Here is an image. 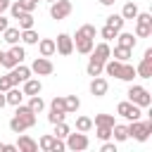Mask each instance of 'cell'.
<instances>
[{
    "label": "cell",
    "instance_id": "obj_16",
    "mask_svg": "<svg viewBox=\"0 0 152 152\" xmlns=\"http://www.w3.org/2000/svg\"><path fill=\"white\" fill-rule=\"evenodd\" d=\"M17 150L19 152H36L38 150V142L33 140V138H28V135H19V142H17Z\"/></svg>",
    "mask_w": 152,
    "mask_h": 152
},
{
    "label": "cell",
    "instance_id": "obj_47",
    "mask_svg": "<svg viewBox=\"0 0 152 152\" xmlns=\"http://www.w3.org/2000/svg\"><path fill=\"white\" fill-rule=\"evenodd\" d=\"M102 152H116V145L114 142H107V140H102V147H100Z\"/></svg>",
    "mask_w": 152,
    "mask_h": 152
},
{
    "label": "cell",
    "instance_id": "obj_33",
    "mask_svg": "<svg viewBox=\"0 0 152 152\" xmlns=\"http://www.w3.org/2000/svg\"><path fill=\"white\" fill-rule=\"evenodd\" d=\"M10 131L19 135V133H24V131H26V124H24L19 116H12V119H10Z\"/></svg>",
    "mask_w": 152,
    "mask_h": 152
},
{
    "label": "cell",
    "instance_id": "obj_30",
    "mask_svg": "<svg viewBox=\"0 0 152 152\" xmlns=\"http://www.w3.org/2000/svg\"><path fill=\"white\" fill-rule=\"evenodd\" d=\"M28 107H31V112L40 114V112L45 109V102H43V97H40V95H31V100H28Z\"/></svg>",
    "mask_w": 152,
    "mask_h": 152
},
{
    "label": "cell",
    "instance_id": "obj_39",
    "mask_svg": "<svg viewBox=\"0 0 152 152\" xmlns=\"http://www.w3.org/2000/svg\"><path fill=\"white\" fill-rule=\"evenodd\" d=\"M102 66H104V64H97V62L90 59L88 66H86V71H88V76H100V74H102Z\"/></svg>",
    "mask_w": 152,
    "mask_h": 152
},
{
    "label": "cell",
    "instance_id": "obj_2",
    "mask_svg": "<svg viewBox=\"0 0 152 152\" xmlns=\"http://www.w3.org/2000/svg\"><path fill=\"white\" fill-rule=\"evenodd\" d=\"M126 95H128V102L138 104L140 109L152 104V95H150V90H147V88H142V86H131Z\"/></svg>",
    "mask_w": 152,
    "mask_h": 152
},
{
    "label": "cell",
    "instance_id": "obj_31",
    "mask_svg": "<svg viewBox=\"0 0 152 152\" xmlns=\"http://www.w3.org/2000/svg\"><path fill=\"white\" fill-rule=\"evenodd\" d=\"M90 128H93V119H90V116H78V119H76V131L88 133Z\"/></svg>",
    "mask_w": 152,
    "mask_h": 152
},
{
    "label": "cell",
    "instance_id": "obj_28",
    "mask_svg": "<svg viewBox=\"0 0 152 152\" xmlns=\"http://www.w3.org/2000/svg\"><path fill=\"white\" fill-rule=\"evenodd\" d=\"M124 24H126V19H124L121 14H109V17H107V26H112L114 31H121Z\"/></svg>",
    "mask_w": 152,
    "mask_h": 152
},
{
    "label": "cell",
    "instance_id": "obj_9",
    "mask_svg": "<svg viewBox=\"0 0 152 152\" xmlns=\"http://www.w3.org/2000/svg\"><path fill=\"white\" fill-rule=\"evenodd\" d=\"M135 74H138L140 78H152V48H147V50H145V55H142L140 64L135 66Z\"/></svg>",
    "mask_w": 152,
    "mask_h": 152
},
{
    "label": "cell",
    "instance_id": "obj_46",
    "mask_svg": "<svg viewBox=\"0 0 152 152\" xmlns=\"http://www.w3.org/2000/svg\"><path fill=\"white\" fill-rule=\"evenodd\" d=\"M19 5L24 7V12H33L38 2H36V0H19Z\"/></svg>",
    "mask_w": 152,
    "mask_h": 152
},
{
    "label": "cell",
    "instance_id": "obj_8",
    "mask_svg": "<svg viewBox=\"0 0 152 152\" xmlns=\"http://www.w3.org/2000/svg\"><path fill=\"white\" fill-rule=\"evenodd\" d=\"M28 69H31V74H38V76H50V74L55 71V64H52L48 57H36V59H33V64H31Z\"/></svg>",
    "mask_w": 152,
    "mask_h": 152
},
{
    "label": "cell",
    "instance_id": "obj_7",
    "mask_svg": "<svg viewBox=\"0 0 152 152\" xmlns=\"http://www.w3.org/2000/svg\"><path fill=\"white\" fill-rule=\"evenodd\" d=\"M55 52H59L62 57H69L74 52V38L69 33H59L57 40H55Z\"/></svg>",
    "mask_w": 152,
    "mask_h": 152
},
{
    "label": "cell",
    "instance_id": "obj_55",
    "mask_svg": "<svg viewBox=\"0 0 152 152\" xmlns=\"http://www.w3.org/2000/svg\"><path fill=\"white\" fill-rule=\"evenodd\" d=\"M45 2H55V0H45Z\"/></svg>",
    "mask_w": 152,
    "mask_h": 152
},
{
    "label": "cell",
    "instance_id": "obj_14",
    "mask_svg": "<svg viewBox=\"0 0 152 152\" xmlns=\"http://www.w3.org/2000/svg\"><path fill=\"white\" fill-rule=\"evenodd\" d=\"M40 90H43V83H40L38 78H31V76H28V78L24 81V88H21V93H24V95H28V97H31V95H38Z\"/></svg>",
    "mask_w": 152,
    "mask_h": 152
},
{
    "label": "cell",
    "instance_id": "obj_18",
    "mask_svg": "<svg viewBox=\"0 0 152 152\" xmlns=\"http://www.w3.org/2000/svg\"><path fill=\"white\" fill-rule=\"evenodd\" d=\"M38 52H40V57H52L55 55V40L52 38H40L38 40Z\"/></svg>",
    "mask_w": 152,
    "mask_h": 152
},
{
    "label": "cell",
    "instance_id": "obj_21",
    "mask_svg": "<svg viewBox=\"0 0 152 152\" xmlns=\"http://www.w3.org/2000/svg\"><path fill=\"white\" fill-rule=\"evenodd\" d=\"M135 76H138V74H135V66H133V64H128V62H124V64H121V71H119V78L131 83Z\"/></svg>",
    "mask_w": 152,
    "mask_h": 152
},
{
    "label": "cell",
    "instance_id": "obj_1",
    "mask_svg": "<svg viewBox=\"0 0 152 152\" xmlns=\"http://www.w3.org/2000/svg\"><path fill=\"white\" fill-rule=\"evenodd\" d=\"M126 128H128V138H135L138 142H145V140L150 138V133H152V121H140V119H135V121H131Z\"/></svg>",
    "mask_w": 152,
    "mask_h": 152
},
{
    "label": "cell",
    "instance_id": "obj_5",
    "mask_svg": "<svg viewBox=\"0 0 152 152\" xmlns=\"http://www.w3.org/2000/svg\"><path fill=\"white\" fill-rule=\"evenodd\" d=\"M71 10H74L71 0H55V2H50V17L57 19V21L66 19V17L71 14Z\"/></svg>",
    "mask_w": 152,
    "mask_h": 152
},
{
    "label": "cell",
    "instance_id": "obj_3",
    "mask_svg": "<svg viewBox=\"0 0 152 152\" xmlns=\"http://www.w3.org/2000/svg\"><path fill=\"white\" fill-rule=\"evenodd\" d=\"M152 33V14L150 12H138L135 17V38H147Z\"/></svg>",
    "mask_w": 152,
    "mask_h": 152
},
{
    "label": "cell",
    "instance_id": "obj_36",
    "mask_svg": "<svg viewBox=\"0 0 152 152\" xmlns=\"http://www.w3.org/2000/svg\"><path fill=\"white\" fill-rule=\"evenodd\" d=\"M64 119H66V112L50 107V114H48V121H50V124H57V121H64Z\"/></svg>",
    "mask_w": 152,
    "mask_h": 152
},
{
    "label": "cell",
    "instance_id": "obj_11",
    "mask_svg": "<svg viewBox=\"0 0 152 152\" xmlns=\"http://www.w3.org/2000/svg\"><path fill=\"white\" fill-rule=\"evenodd\" d=\"M14 116H19V119L26 124V128H33V126H36V112H31L28 104H21V102H19V104L14 107Z\"/></svg>",
    "mask_w": 152,
    "mask_h": 152
},
{
    "label": "cell",
    "instance_id": "obj_43",
    "mask_svg": "<svg viewBox=\"0 0 152 152\" xmlns=\"http://www.w3.org/2000/svg\"><path fill=\"white\" fill-rule=\"evenodd\" d=\"M64 150H66V142H64L62 138H55V142H52L50 152H64Z\"/></svg>",
    "mask_w": 152,
    "mask_h": 152
},
{
    "label": "cell",
    "instance_id": "obj_25",
    "mask_svg": "<svg viewBox=\"0 0 152 152\" xmlns=\"http://www.w3.org/2000/svg\"><path fill=\"white\" fill-rule=\"evenodd\" d=\"M95 36H97V28H95L93 24H83V26L76 31L74 38H95Z\"/></svg>",
    "mask_w": 152,
    "mask_h": 152
},
{
    "label": "cell",
    "instance_id": "obj_13",
    "mask_svg": "<svg viewBox=\"0 0 152 152\" xmlns=\"http://www.w3.org/2000/svg\"><path fill=\"white\" fill-rule=\"evenodd\" d=\"M107 88H109L107 78H102V76H93V81H90V93H93L95 97H104V95H107Z\"/></svg>",
    "mask_w": 152,
    "mask_h": 152
},
{
    "label": "cell",
    "instance_id": "obj_26",
    "mask_svg": "<svg viewBox=\"0 0 152 152\" xmlns=\"http://www.w3.org/2000/svg\"><path fill=\"white\" fill-rule=\"evenodd\" d=\"M116 121H114V116L112 114H95V119H93V126H107V128H112Z\"/></svg>",
    "mask_w": 152,
    "mask_h": 152
},
{
    "label": "cell",
    "instance_id": "obj_24",
    "mask_svg": "<svg viewBox=\"0 0 152 152\" xmlns=\"http://www.w3.org/2000/svg\"><path fill=\"white\" fill-rule=\"evenodd\" d=\"M17 21H19V28L24 31V28H33V12H21L19 17H17Z\"/></svg>",
    "mask_w": 152,
    "mask_h": 152
},
{
    "label": "cell",
    "instance_id": "obj_29",
    "mask_svg": "<svg viewBox=\"0 0 152 152\" xmlns=\"http://www.w3.org/2000/svg\"><path fill=\"white\" fill-rule=\"evenodd\" d=\"M131 48H124V45H116L114 48V59H119V62H128V57H131Z\"/></svg>",
    "mask_w": 152,
    "mask_h": 152
},
{
    "label": "cell",
    "instance_id": "obj_49",
    "mask_svg": "<svg viewBox=\"0 0 152 152\" xmlns=\"http://www.w3.org/2000/svg\"><path fill=\"white\" fill-rule=\"evenodd\" d=\"M7 26H10V21H7V19H5L2 14H0V33H2V31H5Z\"/></svg>",
    "mask_w": 152,
    "mask_h": 152
},
{
    "label": "cell",
    "instance_id": "obj_50",
    "mask_svg": "<svg viewBox=\"0 0 152 152\" xmlns=\"http://www.w3.org/2000/svg\"><path fill=\"white\" fill-rule=\"evenodd\" d=\"M5 152H17V145H5Z\"/></svg>",
    "mask_w": 152,
    "mask_h": 152
},
{
    "label": "cell",
    "instance_id": "obj_20",
    "mask_svg": "<svg viewBox=\"0 0 152 152\" xmlns=\"http://www.w3.org/2000/svg\"><path fill=\"white\" fill-rule=\"evenodd\" d=\"M78 107H81V100L76 95H64V112L66 114H76Z\"/></svg>",
    "mask_w": 152,
    "mask_h": 152
},
{
    "label": "cell",
    "instance_id": "obj_37",
    "mask_svg": "<svg viewBox=\"0 0 152 152\" xmlns=\"http://www.w3.org/2000/svg\"><path fill=\"white\" fill-rule=\"evenodd\" d=\"M52 142H55V135H50V133H48V135H43V138L38 140V147H40L43 152H50V147H52Z\"/></svg>",
    "mask_w": 152,
    "mask_h": 152
},
{
    "label": "cell",
    "instance_id": "obj_32",
    "mask_svg": "<svg viewBox=\"0 0 152 152\" xmlns=\"http://www.w3.org/2000/svg\"><path fill=\"white\" fill-rule=\"evenodd\" d=\"M21 40H24L26 45H36V43H38V33H36L33 28H24V31H21Z\"/></svg>",
    "mask_w": 152,
    "mask_h": 152
},
{
    "label": "cell",
    "instance_id": "obj_56",
    "mask_svg": "<svg viewBox=\"0 0 152 152\" xmlns=\"http://www.w3.org/2000/svg\"><path fill=\"white\" fill-rule=\"evenodd\" d=\"M36 2H40V0H36Z\"/></svg>",
    "mask_w": 152,
    "mask_h": 152
},
{
    "label": "cell",
    "instance_id": "obj_15",
    "mask_svg": "<svg viewBox=\"0 0 152 152\" xmlns=\"http://www.w3.org/2000/svg\"><path fill=\"white\" fill-rule=\"evenodd\" d=\"M93 45H95V38H76L74 40V50L81 52V55H90Z\"/></svg>",
    "mask_w": 152,
    "mask_h": 152
},
{
    "label": "cell",
    "instance_id": "obj_10",
    "mask_svg": "<svg viewBox=\"0 0 152 152\" xmlns=\"http://www.w3.org/2000/svg\"><path fill=\"white\" fill-rule=\"evenodd\" d=\"M109 57H112V50H109V43H107V40L100 43V45H93V50H90V59H93V62L104 64Z\"/></svg>",
    "mask_w": 152,
    "mask_h": 152
},
{
    "label": "cell",
    "instance_id": "obj_54",
    "mask_svg": "<svg viewBox=\"0 0 152 152\" xmlns=\"http://www.w3.org/2000/svg\"><path fill=\"white\" fill-rule=\"evenodd\" d=\"M2 55H5V52H2V50H0V66H2Z\"/></svg>",
    "mask_w": 152,
    "mask_h": 152
},
{
    "label": "cell",
    "instance_id": "obj_27",
    "mask_svg": "<svg viewBox=\"0 0 152 152\" xmlns=\"http://www.w3.org/2000/svg\"><path fill=\"white\" fill-rule=\"evenodd\" d=\"M116 38H119V45H124V48H135V36L133 33H124V31H119L116 33Z\"/></svg>",
    "mask_w": 152,
    "mask_h": 152
},
{
    "label": "cell",
    "instance_id": "obj_52",
    "mask_svg": "<svg viewBox=\"0 0 152 152\" xmlns=\"http://www.w3.org/2000/svg\"><path fill=\"white\" fill-rule=\"evenodd\" d=\"M5 104H7V100H5V93H0V109H2Z\"/></svg>",
    "mask_w": 152,
    "mask_h": 152
},
{
    "label": "cell",
    "instance_id": "obj_35",
    "mask_svg": "<svg viewBox=\"0 0 152 152\" xmlns=\"http://www.w3.org/2000/svg\"><path fill=\"white\" fill-rule=\"evenodd\" d=\"M10 55H12V57H14L17 62H24V57H26V50H24V48H21L19 43H14V45L10 48Z\"/></svg>",
    "mask_w": 152,
    "mask_h": 152
},
{
    "label": "cell",
    "instance_id": "obj_34",
    "mask_svg": "<svg viewBox=\"0 0 152 152\" xmlns=\"http://www.w3.org/2000/svg\"><path fill=\"white\" fill-rule=\"evenodd\" d=\"M69 131H71V128H69V126H66L64 121H57V124H55V133H52V135H55V138H62V140H64V138L69 135Z\"/></svg>",
    "mask_w": 152,
    "mask_h": 152
},
{
    "label": "cell",
    "instance_id": "obj_48",
    "mask_svg": "<svg viewBox=\"0 0 152 152\" xmlns=\"http://www.w3.org/2000/svg\"><path fill=\"white\" fill-rule=\"evenodd\" d=\"M10 10V0H0V14Z\"/></svg>",
    "mask_w": 152,
    "mask_h": 152
},
{
    "label": "cell",
    "instance_id": "obj_4",
    "mask_svg": "<svg viewBox=\"0 0 152 152\" xmlns=\"http://www.w3.org/2000/svg\"><path fill=\"white\" fill-rule=\"evenodd\" d=\"M64 140H66V147H69V150H74V152H83V150H88V145H90L88 135H86V133H81V131H76V133H71V131H69V135H66Z\"/></svg>",
    "mask_w": 152,
    "mask_h": 152
},
{
    "label": "cell",
    "instance_id": "obj_22",
    "mask_svg": "<svg viewBox=\"0 0 152 152\" xmlns=\"http://www.w3.org/2000/svg\"><path fill=\"white\" fill-rule=\"evenodd\" d=\"M112 138H114L116 142L128 140V128H126L124 124H114V126H112Z\"/></svg>",
    "mask_w": 152,
    "mask_h": 152
},
{
    "label": "cell",
    "instance_id": "obj_12",
    "mask_svg": "<svg viewBox=\"0 0 152 152\" xmlns=\"http://www.w3.org/2000/svg\"><path fill=\"white\" fill-rule=\"evenodd\" d=\"M7 76H10L12 86H19V83H24V81L31 76V69H28V66H24V64L19 62L17 66H12V69H10V74H7Z\"/></svg>",
    "mask_w": 152,
    "mask_h": 152
},
{
    "label": "cell",
    "instance_id": "obj_41",
    "mask_svg": "<svg viewBox=\"0 0 152 152\" xmlns=\"http://www.w3.org/2000/svg\"><path fill=\"white\" fill-rule=\"evenodd\" d=\"M17 64H19V62H17V59H14V57H12L10 52H5V55H2V66L12 69V66H17Z\"/></svg>",
    "mask_w": 152,
    "mask_h": 152
},
{
    "label": "cell",
    "instance_id": "obj_53",
    "mask_svg": "<svg viewBox=\"0 0 152 152\" xmlns=\"http://www.w3.org/2000/svg\"><path fill=\"white\" fill-rule=\"evenodd\" d=\"M0 152H5V142H0Z\"/></svg>",
    "mask_w": 152,
    "mask_h": 152
},
{
    "label": "cell",
    "instance_id": "obj_23",
    "mask_svg": "<svg viewBox=\"0 0 152 152\" xmlns=\"http://www.w3.org/2000/svg\"><path fill=\"white\" fill-rule=\"evenodd\" d=\"M138 12H140V10H138V5H135V2H126V5L121 7V17H124L126 21H128V19H135V17H138Z\"/></svg>",
    "mask_w": 152,
    "mask_h": 152
},
{
    "label": "cell",
    "instance_id": "obj_44",
    "mask_svg": "<svg viewBox=\"0 0 152 152\" xmlns=\"http://www.w3.org/2000/svg\"><path fill=\"white\" fill-rule=\"evenodd\" d=\"M10 12H12V17H14V19H17V17L24 12V7L19 5V0H17V2H10Z\"/></svg>",
    "mask_w": 152,
    "mask_h": 152
},
{
    "label": "cell",
    "instance_id": "obj_42",
    "mask_svg": "<svg viewBox=\"0 0 152 152\" xmlns=\"http://www.w3.org/2000/svg\"><path fill=\"white\" fill-rule=\"evenodd\" d=\"M50 107H52V109H62V112H64V95H55V97H52V102H50Z\"/></svg>",
    "mask_w": 152,
    "mask_h": 152
},
{
    "label": "cell",
    "instance_id": "obj_40",
    "mask_svg": "<svg viewBox=\"0 0 152 152\" xmlns=\"http://www.w3.org/2000/svg\"><path fill=\"white\" fill-rule=\"evenodd\" d=\"M95 135H97L100 140H109V138H112V128H107V126H95Z\"/></svg>",
    "mask_w": 152,
    "mask_h": 152
},
{
    "label": "cell",
    "instance_id": "obj_19",
    "mask_svg": "<svg viewBox=\"0 0 152 152\" xmlns=\"http://www.w3.org/2000/svg\"><path fill=\"white\" fill-rule=\"evenodd\" d=\"M5 100H7V104H12V107H17L21 100H24V93L17 88V86H12L10 90H5Z\"/></svg>",
    "mask_w": 152,
    "mask_h": 152
},
{
    "label": "cell",
    "instance_id": "obj_45",
    "mask_svg": "<svg viewBox=\"0 0 152 152\" xmlns=\"http://www.w3.org/2000/svg\"><path fill=\"white\" fill-rule=\"evenodd\" d=\"M12 88V81H10V76L5 74V76H0V93H5V90H10Z\"/></svg>",
    "mask_w": 152,
    "mask_h": 152
},
{
    "label": "cell",
    "instance_id": "obj_6",
    "mask_svg": "<svg viewBox=\"0 0 152 152\" xmlns=\"http://www.w3.org/2000/svg\"><path fill=\"white\" fill-rule=\"evenodd\" d=\"M116 114L119 116H124V119H128V121H135V119H140V107L138 104H133V102H128V100H124V102H119L116 104Z\"/></svg>",
    "mask_w": 152,
    "mask_h": 152
},
{
    "label": "cell",
    "instance_id": "obj_38",
    "mask_svg": "<svg viewBox=\"0 0 152 152\" xmlns=\"http://www.w3.org/2000/svg\"><path fill=\"white\" fill-rule=\"evenodd\" d=\"M116 33H119V31H114V28H112V26H107V24L100 28V36H102L107 43H109V40H114V38H116Z\"/></svg>",
    "mask_w": 152,
    "mask_h": 152
},
{
    "label": "cell",
    "instance_id": "obj_51",
    "mask_svg": "<svg viewBox=\"0 0 152 152\" xmlns=\"http://www.w3.org/2000/svg\"><path fill=\"white\" fill-rule=\"evenodd\" d=\"M100 5H104V7H112V5H114V0H100Z\"/></svg>",
    "mask_w": 152,
    "mask_h": 152
},
{
    "label": "cell",
    "instance_id": "obj_17",
    "mask_svg": "<svg viewBox=\"0 0 152 152\" xmlns=\"http://www.w3.org/2000/svg\"><path fill=\"white\" fill-rule=\"evenodd\" d=\"M2 40H7L10 45L19 43V40H21V28H19V26H7V28L2 31Z\"/></svg>",
    "mask_w": 152,
    "mask_h": 152
}]
</instances>
